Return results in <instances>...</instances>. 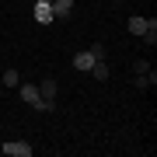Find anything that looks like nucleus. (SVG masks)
<instances>
[{
    "label": "nucleus",
    "instance_id": "nucleus-4",
    "mask_svg": "<svg viewBox=\"0 0 157 157\" xmlns=\"http://www.w3.org/2000/svg\"><path fill=\"white\" fill-rule=\"evenodd\" d=\"M52 17H70L73 14V0H52Z\"/></svg>",
    "mask_w": 157,
    "mask_h": 157
},
{
    "label": "nucleus",
    "instance_id": "nucleus-9",
    "mask_svg": "<svg viewBox=\"0 0 157 157\" xmlns=\"http://www.w3.org/2000/svg\"><path fill=\"white\" fill-rule=\"evenodd\" d=\"M143 42H157V21H154V17H147V32H143Z\"/></svg>",
    "mask_w": 157,
    "mask_h": 157
},
{
    "label": "nucleus",
    "instance_id": "nucleus-7",
    "mask_svg": "<svg viewBox=\"0 0 157 157\" xmlns=\"http://www.w3.org/2000/svg\"><path fill=\"white\" fill-rule=\"evenodd\" d=\"M91 63H94V56H91L87 49H84V52H77V56H73V67H77V70H91Z\"/></svg>",
    "mask_w": 157,
    "mask_h": 157
},
{
    "label": "nucleus",
    "instance_id": "nucleus-1",
    "mask_svg": "<svg viewBox=\"0 0 157 157\" xmlns=\"http://www.w3.org/2000/svg\"><path fill=\"white\" fill-rule=\"evenodd\" d=\"M0 150H4L7 157H32V147L25 143V140H7Z\"/></svg>",
    "mask_w": 157,
    "mask_h": 157
},
{
    "label": "nucleus",
    "instance_id": "nucleus-6",
    "mask_svg": "<svg viewBox=\"0 0 157 157\" xmlns=\"http://www.w3.org/2000/svg\"><path fill=\"white\" fill-rule=\"evenodd\" d=\"M126 28L133 32V35H140V39H143V32H147V17H140V14H136V17H129V21H126Z\"/></svg>",
    "mask_w": 157,
    "mask_h": 157
},
{
    "label": "nucleus",
    "instance_id": "nucleus-3",
    "mask_svg": "<svg viewBox=\"0 0 157 157\" xmlns=\"http://www.w3.org/2000/svg\"><path fill=\"white\" fill-rule=\"evenodd\" d=\"M39 94H42V101H56V94H59L56 80H52V77H45L42 84H39Z\"/></svg>",
    "mask_w": 157,
    "mask_h": 157
},
{
    "label": "nucleus",
    "instance_id": "nucleus-11",
    "mask_svg": "<svg viewBox=\"0 0 157 157\" xmlns=\"http://www.w3.org/2000/svg\"><path fill=\"white\" fill-rule=\"evenodd\" d=\"M87 52H91V56H94V59H105V45H101V42H94V45H91Z\"/></svg>",
    "mask_w": 157,
    "mask_h": 157
},
{
    "label": "nucleus",
    "instance_id": "nucleus-2",
    "mask_svg": "<svg viewBox=\"0 0 157 157\" xmlns=\"http://www.w3.org/2000/svg\"><path fill=\"white\" fill-rule=\"evenodd\" d=\"M17 91H21V98L28 101L32 108H42V94H39V87H35V84H17Z\"/></svg>",
    "mask_w": 157,
    "mask_h": 157
},
{
    "label": "nucleus",
    "instance_id": "nucleus-5",
    "mask_svg": "<svg viewBox=\"0 0 157 157\" xmlns=\"http://www.w3.org/2000/svg\"><path fill=\"white\" fill-rule=\"evenodd\" d=\"M35 21L39 25H52L56 17H52V7L49 4H35Z\"/></svg>",
    "mask_w": 157,
    "mask_h": 157
},
{
    "label": "nucleus",
    "instance_id": "nucleus-10",
    "mask_svg": "<svg viewBox=\"0 0 157 157\" xmlns=\"http://www.w3.org/2000/svg\"><path fill=\"white\" fill-rule=\"evenodd\" d=\"M4 84L7 87H17V84H21V73H17V70H7L4 73Z\"/></svg>",
    "mask_w": 157,
    "mask_h": 157
},
{
    "label": "nucleus",
    "instance_id": "nucleus-8",
    "mask_svg": "<svg viewBox=\"0 0 157 157\" xmlns=\"http://www.w3.org/2000/svg\"><path fill=\"white\" fill-rule=\"evenodd\" d=\"M91 73H94L98 80H108V63L105 59H94V63H91Z\"/></svg>",
    "mask_w": 157,
    "mask_h": 157
},
{
    "label": "nucleus",
    "instance_id": "nucleus-12",
    "mask_svg": "<svg viewBox=\"0 0 157 157\" xmlns=\"http://www.w3.org/2000/svg\"><path fill=\"white\" fill-rule=\"evenodd\" d=\"M147 70H150V63H147V59H136V63H133V73H147Z\"/></svg>",
    "mask_w": 157,
    "mask_h": 157
}]
</instances>
